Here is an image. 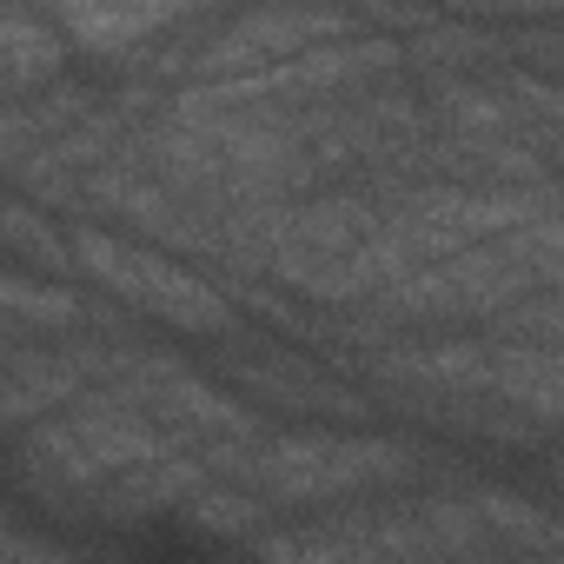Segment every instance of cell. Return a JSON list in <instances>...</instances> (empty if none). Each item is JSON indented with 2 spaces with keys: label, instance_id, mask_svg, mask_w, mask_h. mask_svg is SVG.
I'll return each mask as SVG.
<instances>
[{
  "label": "cell",
  "instance_id": "1",
  "mask_svg": "<svg viewBox=\"0 0 564 564\" xmlns=\"http://www.w3.org/2000/svg\"><path fill=\"white\" fill-rule=\"evenodd\" d=\"M544 293H564V206L425 265L419 279L392 286L372 313L386 326H452V319H505Z\"/></svg>",
  "mask_w": 564,
  "mask_h": 564
},
{
  "label": "cell",
  "instance_id": "2",
  "mask_svg": "<svg viewBox=\"0 0 564 564\" xmlns=\"http://www.w3.org/2000/svg\"><path fill=\"white\" fill-rule=\"evenodd\" d=\"M419 452L379 432H259L252 445L213 458V478L252 491L259 505H339L359 491L405 485Z\"/></svg>",
  "mask_w": 564,
  "mask_h": 564
},
{
  "label": "cell",
  "instance_id": "3",
  "mask_svg": "<svg viewBox=\"0 0 564 564\" xmlns=\"http://www.w3.org/2000/svg\"><path fill=\"white\" fill-rule=\"evenodd\" d=\"M186 458L140 405L113 399V392H87L80 405L41 419L21 432V465L28 478L41 485H61V491H87L100 498L107 485L133 478V471H153V465H173Z\"/></svg>",
  "mask_w": 564,
  "mask_h": 564
},
{
  "label": "cell",
  "instance_id": "4",
  "mask_svg": "<svg viewBox=\"0 0 564 564\" xmlns=\"http://www.w3.org/2000/svg\"><path fill=\"white\" fill-rule=\"evenodd\" d=\"M100 392L140 405L180 452L199 445V452L226 458V452H239V445H252L265 432V412L259 405H246L232 386L193 372L180 352H153V346H107Z\"/></svg>",
  "mask_w": 564,
  "mask_h": 564
},
{
  "label": "cell",
  "instance_id": "5",
  "mask_svg": "<svg viewBox=\"0 0 564 564\" xmlns=\"http://www.w3.org/2000/svg\"><path fill=\"white\" fill-rule=\"evenodd\" d=\"M74 265L94 279L100 293H113L120 306L193 333V339H232V306L213 279H199L193 265H180L173 252L127 239V232H100V226H74Z\"/></svg>",
  "mask_w": 564,
  "mask_h": 564
},
{
  "label": "cell",
  "instance_id": "6",
  "mask_svg": "<svg viewBox=\"0 0 564 564\" xmlns=\"http://www.w3.org/2000/svg\"><path fill=\"white\" fill-rule=\"evenodd\" d=\"M333 41H352V21L346 14H226V21H206V41L186 61L193 67L186 87L265 74V67H286L300 54H319Z\"/></svg>",
  "mask_w": 564,
  "mask_h": 564
},
{
  "label": "cell",
  "instance_id": "7",
  "mask_svg": "<svg viewBox=\"0 0 564 564\" xmlns=\"http://www.w3.org/2000/svg\"><path fill=\"white\" fill-rule=\"evenodd\" d=\"M226 386L259 412H300V419H319V425L366 419V399L293 346H232L226 352Z\"/></svg>",
  "mask_w": 564,
  "mask_h": 564
},
{
  "label": "cell",
  "instance_id": "8",
  "mask_svg": "<svg viewBox=\"0 0 564 564\" xmlns=\"http://www.w3.org/2000/svg\"><path fill=\"white\" fill-rule=\"evenodd\" d=\"M107 379V346H8V419L28 432Z\"/></svg>",
  "mask_w": 564,
  "mask_h": 564
},
{
  "label": "cell",
  "instance_id": "9",
  "mask_svg": "<svg viewBox=\"0 0 564 564\" xmlns=\"http://www.w3.org/2000/svg\"><path fill=\"white\" fill-rule=\"evenodd\" d=\"M67 47L100 54V61H140L147 41H166L173 28H193L199 14L186 8H47Z\"/></svg>",
  "mask_w": 564,
  "mask_h": 564
},
{
  "label": "cell",
  "instance_id": "10",
  "mask_svg": "<svg viewBox=\"0 0 564 564\" xmlns=\"http://www.w3.org/2000/svg\"><path fill=\"white\" fill-rule=\"evenodd\" d=\"M491 399L518 419L564 425V346H505L491 339Z\"/></svg>",
  "mask_w": 564,
  "mask_h": 564
},
{
  "label": "cell",
  "instance_id": "11",
  "mask_svg": "<svg viewBox=\"0 0 564 564\" xmlns=\"http://www.w3.org/2000/svg\"><path fill=\"white\" fill-rule=\"evenodd\" d=\"M61 28L47 14H28V8H8L0 14V67H8V100H28V94H47L61 87Z\"/></svg>",
  "mask_w": 564,
  "mask_h": 564
},
{
  "label": "cell",
  "instance_id": "12",
  "mask_svg": "<svg viewBox=\"0 0 564 564\" xmlns=\"http://www.w3.org/2000/svg\"><path fill=\"white\" fill-rule=\"evenodd\" d=\"M0 300H8L14 346H28V333H47V346H54V339L67 346V333H80L87 313H94L74 286H61V279H34L28 265H14L8 279H0Z\"/></svg>",
  "mask_w": 564,
  "mask_h": 564
},
{
  "label": "cell",
  "instance_id": "13",
  "mask_svg": "<svg viewBox=\"0 0 564 564\" xmlns=\"http://www.w3.org/2000/svg\"><path fill=\"white\" fill-rule=\"evenodd\" d=\"M259 564H399L379 544L352 538L346 524H319V531H259L252 538Z\"/></svg>",
  "mask_w": 564,
  "mask_h": 564
},
{
  "label": "cell",
  "instance_id": "14",
  "mask_svg": "<svg viewBox=\"0 0 564 564\" xmlns=\"http://www.w3.org/2000/svg\"><path fill=\"white\" fill-rule=\"evenodd\" d=\"M8 252H14V265H47V279H54V272L74 265V232H54V213H41L34 199L14 193V206H8Z\"/></svg>",
  "mask_w": 564,
  "mask_h": 564
},
{
  "label": "cell",
  "instance_id": "15",
  "mask_svg": "<svg viewBox=\"0 0 564 564\" xmlns=\"http://www.w3.org/2000/svg\"><path fill=\"white\" fill-rule=\"evenodd\" d=\"M186 524L219 531V538H259V531H265V505H259L252 491L226 485V478H206V485L186 498Z\"/></svg>",
  "mask_w": 564,
  "mask_h": 564
},
{
  "label": "cell",
  "instance_id": "16",
  "mask_svg": "<svg viewBox=\"0 0 564 564\" xmlns=\"http://www.w3.org/2000/svg\"><path fill=\"white\" fill-rule=\"evenodd\" d=\"M505 346H564V293H544V300H524L518 313L491 319Z\"/></svg>",
  "mask_w": 564,
  "mask_h": 564
},
{
  "label": "cell",
  "instance_id": "17",
  "mask_svg": "<svg viewBox=\"0 0 564 564\" xmlns=\"http://www.w3.org/2000/svg\"><path fill=\"white\" fill-rule=\"evenodd\" d=\"M8 564H67L54 544H34L28 531H14V544H8Z\"/></svg>",
  "mask_w": 564,
  "mask_h": 564
},
{
  "label": "cell",
  "instance_id": "18",
  "mask_svg": "<svg viewBox=\"0 0 564 564\" xmlns=\"http://www.w3.org/2000/svg\"><path fill=\"white\" fill-rule=\"evenodd\" d=\"M551 478H557V491H564V458H557V465H551Z\"/></svg>",
  "mask_w": 564,
  "mask_h": 564
}]
</instances>
